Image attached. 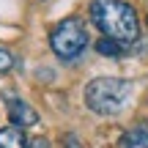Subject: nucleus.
<instances>
[{"mask_svg":"<svg viewBox=\"0 0 148 148\" xmlns=\"http://www.w3.org/2000/svg\"><path fill=\"white\" fill-rule=\"evenodd\" d=\"M90 19L104 33V38L121 44V47H132L140 38L137 11L126 0H93L90 3Z\"/></svg>","mask_w":148,"mask_h":148,"instance_id":"nucleus-1","label":"nucleus"},{"mask_svg":"<svg viewBox=\"0 0 148 148\" xmlns=\"http://www.w3.org/2000/svg\"><path fill=\"white\" fill-rule=\"evenodd\" d=\"M132 99V82L121 77H96L85 85V104L96 115H118Z\"/></svg>","mask_w":148,"mask_h":148,"instance_id":"nucleus-2","label":"nucleus"},{"mask_svg":"<svg viewBox=\"0 0 148 148\" xmlns=\"http://www.w3.org/2000/svg\"><path fill=\"white\" fill-rule=\"evenodd\" d=\"M88 27L79 16H66L49 33V47L60 60H77L88 49Z\"/></svg>","mask_w":148,"mask_h":148,"instance_id":"nucleus-3","label":"nucleus"},{"mask_svg":"<svg viewBox=\"0 0 148 148\" xmlns=\"http://www.w3.org/2000/svg\"><path fill=\"white\" fill-rule=\"evenodd\" d=\"M8 121H11V126H19V129L36 126L38 123V112L22 99H8Z\"/></svg>","mask_w":148,"mask_h":148,"instance_id":"nucleus-4","label":"nucleus"},{"mask_svg":"<svg viewBox=\"0 0 148 148\" xmlns=\"http://www.w3.org/2000/svg\"><path fill=\"white\" fill-rule=\"evenodd\" d=\"M118 148H148V121L126 129L118 140Z\"/></svg>","mask_w":148,"mask_h":148,"instance_id":"nucleus-5","label":"nucleus"},{"mask_svg":"<svg viewBox=\"0 0 148 148\" xmlns=\"http://www.w3.org/2000/svg\"><path fill=\"white\" fill-rule=\"evenodd\" d=\"M0 148H27V137L19 126H0Z\"/></svg>","mask_w":148,"mask_h":148,"instance_id":"nucleus-6","label":"nucleus"},{"mask_svg":"<svg viewBox=\"0 0 148 148\" xmlns=\"http://www.w3.org/2000/svg\"><path fill=\"white\" fill-rule=\"evenodd\" d=\"M96 49H99L101 55H121V52H123L121 44L110 41V38H99V41H96Z\"/></svg>","mask_w":148,"mask_h":148,"instance_id":"nucleus-7","label":"nucleus"},{"mask_svg":"<svg viewBox=\"0 0 148 148\" xmlns=\"http://www.w3.org/2000/svg\"><path fill=\"white\" fill-rule=\"evenodd\" d=\"M11 69H14V55H11L8 49L0 47V74H5V71H11Z\"/></svg>","mask_w":148,"mask_h":148,"instance_id":"nucleus-8","label":"nucleus"},{"mask_svg":"<svg viewBox=\"0 0 148 148\" xmlns=\"http://www.w3.org/2000/svg\"><path fill=\"white\" fill-rule=\"evenodd\" d=\"M63 148H85V143H82L74 132H66V134H63Z\"/></svg>","mask_w":148,"mask_h":148,"instance_id":"nucleus-9","label":"nucleus"},{"mask_svg":"<svg viewBox=\"0 0 148 148\" xmlns=\"http://www.w3.org/2000/svg\"><path fill=\"white\" fill-rule=\"evenodd\" d=\"M27 148H49V143H47L44 137H38V140H33V143L27 145Z\"/></svg>","mask_w":148,"mask_h":148,"instance_id":"nucleus-10","label":"nucleus"}]
</instances>
